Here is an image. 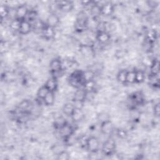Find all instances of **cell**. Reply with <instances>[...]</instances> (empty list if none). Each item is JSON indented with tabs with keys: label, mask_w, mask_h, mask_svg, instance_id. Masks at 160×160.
<instances>
[{
	"label": "cell",
	"mask_w": 160,
	"mask_h": 160,
	"mask_svg": "<svg viewBox=\"0 0 160 160\" xmlns=\"http://www.w3.org/2000/svg\"><path fill=\"white\" fill-rule=\"evenodd\" d=\"M29 106V102L26 100V101H23L21 102V104H19V108L22 109V110H27L28 107Z\"/></svg>",
	"instance_id": "cell-37"
},
{
	"label": "cell",
	"mask_w": 160,
	"mask_h": 160,
	"mask_svg": "<svg viewBox=\"0 0 160 160\" xmlns=\"http://www.w3.org/2000/svg\"><path fill=\"white\" fill-rule=\"evenodd\" d=\"M44 85L46 86V88L48 89L49 92H55L58 87V80L56 78L51 76L46 81Z\"/></svg>",
	"instance_id": "cell-14"
},
{
	"label": "cell",
	"mask_w": 160,
	"mask_h": 160,
	"mask_svg": "<svg viewBox=\"0 0 160 160\" xmlns=\"http://www.w3.org/2000/svg\"><path fill=\"white\" fill-rule=\"evenodd\" d=\"M95 86H96V83L94 80H91V81H88L84 82V85L82 86V88L84 89V90L87 92H93L94 90L95 89Z\"/></svg>",
	"instance_id": "cell-20"
},
{
	"label": "cell",
	"mask_w": 160,
	"mask_h": 160,
	"mask_svg": "<svg viewBox=\"0 0 160 160\" xmlns=\"http://www.w3.org/2000/svg\"><path fill=\"white\" fill-rule=\"evenodd\" d=\"M114 11V5L111 2H107L101 6V15L108 17L111 16Z\"/></svg>",
	"instance_id": "cell-6"
},
{
	"label": "cell",
	"mask_w": 160,
	"mask_h": 160,
	"mask_svg": "<svg viewBox=\"0 0 160 160\" xmlns=\"http://www.w3.org/2000/svg\"><path fill=\"white\" fill-rule=\"evenodd\" d=\"M61 137L64 140L71 135L74 134V129L72 127L68 122L58 129Z\"/></svg>",
	"instance_id": "cell-9"
},
{
	"label": "cell",
	"mask_w": 160,
	"mask_h": 160,
	"mask_svg": "<svg viewBox=\"0 0 160 160\" xmlns=\"http://www.w3.org/2000/svg\"><path fill=\"white\" fill-rule=\"evenodd\" d=\"M126 69H121L117 74V80L121 84H126Z\"/></svg>",
	"instance_id": "cell-22"
},
{
	"label": "cell",
	"mask_w": 160,
	"mask_h": 160,
	"mask_svg": "<svg viewBox=\"0 0 160 160\" xmlns=\"http://www.w3.org/2000/svg\"><path fill=\"white\" fill-rule=\"evenodd\" d=\"M46 106H51L55 102V95L53 92H49L42 100Z\"/></svg>",
	"instance_id": "cell-18"
},
{
	"label": "cell",
	"mask_w": 160,
	"mask_h": 160,
	"mask_svg": "<svg viewBox=\"0 0 160 160\" xmlns=\"http://www.w3.org/2000/svg\"><path fill=\"white\" fill-rule=\"evenodd\" d=\"M70 158V155L66 151H61L57 154L58 160H68Z\"/></svg>",
	"instance_id": "cell-31"
},
{
	"label": "cell",
	"mask_w": 160,
	"mask_h": 160,
	"mask_svg": "<svg viewBox=\"0 0 160 160\" xmlns=\"http://www.w3.org/2000/svg\"><path fill=\"white\" fill-rule=\"evenodd\" d=\"M88 26V19L84 14L79 16L74 24V29L78 32L84 31Z\"/></svg>",
	"instance_id": "cell-4"
},
{
	"label": "cell",
	"mask_w": 160,
	"mask_h": 160,
	"mask_svg": "<svg viewBox=\"0 0 160 160\" xmlns=\"http://www.w3.org/2000/svg\"><path fill=\"white\" fill-rule=\"evenodd\" d=\"M131 100L134 104L140 105L144 102L143 94L139 91L135 92L131 94Z\"/></svg>",
	"instance_id": "cell-17"
},
{
	"label": "cell",
	"mask_w": 160,
	"mask_h": 160,
	"mask_svg": "<svg viewBox=\"0 0 160 160\" xmlns=\"http://www.w3.org/2000/svg\"><path fill=\"white\" fill-rule=\"evenodd\" d=\"M117 135L119 138L124 139L127 137V132L124 129L119 128L117 130Z\"/></svg>",
	"instance_id": "cell-35"
},
{
	"label": "cell",
	"mask_w": 160,
	"mask_h": 160,
	"mask_svg": "<svg viewBox=\"0 0 160 160\" xmlns=\"http://www.w3.org/2000/svg\"><path fill=\"white\" fill-rule=\"evenodd\" d=\"M67 123L66 119L62 117H59L54 121V126L58 129H60L62 126Z\"/></svg>",
	"instance_id": "cell-32"
},
{
	"label": "cell",
	"mask_w": 160,
	"mask_h": 160,
	"mask_svg": "<svg viewBox=\"0 0 160 160\" xmlns=\"http://www.w3.org/2000/svg\"><path fill=\"white\" fill-rule=\"evenodd\" d=\"M136 73V82L135 83L137 84H141L142 83L146 78L145 73L141 69H137L135 70Z\"/></svg>",
	"instance_id": "cell-21"
},
{
	"label": "cell",
	"mask_w": 160,
	"mask_h": 160,
	"mask_svg": "<svg viewBox=\"0 0 160 160\" xmlns=\"http://www.w3.org/2000/svg\"><path fill=\"white\" fill-rule=\"evenodd\" d=\"M74 109H75V106L73 103L67 102L64 104L62 106V112L67 116L71 117Z\"/></svg>",
	"instance_id": "cell-19"
},
{
	"label": "cell",
	"mask_w": 160,
	"mask_h": 160,
	"mask_svg": "<svg viewBox=\"0 0 160 160\" xmlns=\"http://www.w3.org/2000/svg\"><path fill=\"white\" fill-rule=\"evenodd\" d=\"M136 82L135 70L128 71L126 74V84H134Z\"/></svg>",
	"instance_id": "cell-24"
},
{
	"label": "cell",
	"mask_w": 160,
	"mask_h": 160,
	"mask_svg": "<svg viewBox=\"0 0 160 160\" xmlns=\"http://www.w3.org/2000/svg\"><path fill=\"white\" fill-rule=\"evenodd\" d=\"M109 119L110 118L109 115L106 112H101L98 115V120L100 121V122H102Z\"/></svg>",
	"instance_id": "cell-34"
},
{
	"label": "cell",
	"mask_w": 160,
	"mask_h": 160,
	"mask_svg": "<svg viewBox=\"0 0 160 160\" xmlns=\"http://www.w3.org/2000/svg\"><path fill=\"white\" fill-rule=\"evenodd\" d=\"M29 9L26 4L19 5L15 10V18L19 19L20 20H23L26 19L28 14L29 12Z\"/></svg>",
	"instance_id": "cell-5"
},
{
	"label": "cell",
	"mask_w": 160,
	"mask_h": 160,
	"mask_svg": "<svg viewBox=\"0 0 160 160\" xmlns=\"http://www.w3.org/2000/svg\"><path fill=\"white\" fill-rule=\"evenodd\" d=\"M148 6L152 8H156L158 6V2L154 1H148Z\"/></svg>",
	"instance_id": "cell-38"
},
{
	"label": "cell",
	"mask_w": 160,
	"mask_h": 160,
	"mask_svg": "<svg viewBox=\"0 0 160 160\" xmlns=\"http://www.w3.org/2000/svg\"><path fill=\"white\" fill-rule=\"evenodd\" d=\"M42 34L43 38L45 39L51 40L54 37V36L56 34V32H55L54 28L48 26L46 24L44 26V28L42 29Z\"/></svg>",
	"instance_id": "cell-15"
},
{
	"label": "cell",
	"mask_w": 160,
	"mask_h": 160,
	"mask_svg": "<svg viewBox=\"0 0 160 160\" xmlns=\"http://www.w3.org/2000/svg\"><path fill=\"white\" fill-rule=\"evenodd\" d=\"M96 40L100 44H106L111 39L110 34L106 31H99L96 34Z\"/></svg>",
	"instance_id": "cell-13"
},
{
	"label": "cell",
	"mask_w": 160,
	"mask_h": 160,
	"mask_svg": "<svg viewBox=\"0 0 160 160\" xmlns=\"http://www.w3.org/2000/svg\"><path fill=\"white\" fill-rule=\"evenodd\" d=\"M84 117V114L81 108H75L71 118L72 120L75 122H78L81 121Z\"/></svg>",
	"instance_id": "cell-16"
},
{
	"label": "cell",
	"mask_w": 160,
	"mask_h": 160,
	"mask_svg": "<svg viewBox=\"0 0 160 160\" xmlns=\"http://www.w3.org/2000/svg\"><path fill=\"white\" fill-rule=\"evenodd\" d=\"M49 92V91L46 88V86L44 85H42L38 89V90L37 91V97L38 98V99H41L42 101L43 99L45 98V96L48 94V93Z\"/></svg>",
	"instance_id": "cell-26"
},
{
	"label": "cell",
	"mask_w": 160,
	"mask_h": 160,
	"mask_svg": "<svg viewBox=\"0 0 160 160\" xmlns=\"http://www.w3.org/2000/svg\"><path fill=\"white\" fill-rule=\"evenodd\" d=\"M94 76H95V74L92 70L89 69V70L83 71V78L84 80V82L93 80Z\"/></svg>",
	"instance_id": "cell-29"
},
{
	"label": "cell",
	"mask_w": 160,
	"mask_h": 160,
	"mask_svg": "<svg viewBox=\"0 0 160 160\" xmlns=\"http://www.w3.org/2000/svg\"><path fill=\"white\" fill-rule=\"evenodd\" d=\"M57 6L60 11L64 12H69L73 9L74 4L72 1H59L58 2Z\"/></svg>",
	"instance_id": "cell-10"
},
{
	"label": "cell",
	"mask_w": 160,
	"mask_h": 160,
	"mask_svg": "<svg viewBox=\"0 0 160 160\" xmlns=\"http://www.w3.org/2000/svg\"><path fill=\"white\" fill-rule=\"evenodd\" d=\"M21 22V20L14 18L11 21V22L9 24V27H10L11 29L14 31H18V32L19 29V28H20Z\"/></svg>",
	"instance_id": "cell-28"
},
{
	"label": "cell",
	"mask_w": 160,
	"mask_h": 160,
	"mask_svg": "<svg viewBox=\"0 0 160 160\" xmlns=\"http://www.w3.org/2000/svg\"><path fill=\"white\" fill-rule=\"evenodd\" d=\"M116 148V142L115 140L109 138L106 139L102 146V152L104 156H110L114 154Z\"/></svg>",
	"instance_id": "cell-2"
},
{
	"label": "cell",
	"mask_w": 160,
	"mask_h": 160,
	"mask_svg": "<svg viewBox=\"0 0 160 160\" xmlns=\"http://www.w3.org/2000/svg\"><path fill=\"white\" fill-rule=\"evenodd\" d=\"M159 74L158 75H154L149 74L148 77V82L151 86L154 87L159 86Z\"/></svg>",
	"instance_id": "cell-25"
},
{
	"label": "cell",
	"mask_w": 160,
	"mask_h": 160,
	"mask_svg": "<svg viewBox=\"0 0 160 160\" xmlns=\"http://www.w3.org/2000/svg\"><path fill=\"white\" fill-rule=\"evenodd\" d=\"M46 23L48 26L55 28L60 23V18L56 13H51L47 18Z\"/></svg>",
	"instance_id": "cell-11"
},
{
	"label": "cell",
	"mask_w": 160,
	"mask_h": 160,
	"mask_svg": "<svg viewBox=\"0 0 160 160\" xmlns=\"http://www.w3.org/2000/svg\"><path fill=\"white\" fill-rule=\"evenodd\" d=\"M159 72V63L158 60H154L150 67V74L158 75Z\"/></svg>",
	"instance_id": "cell-27"
},
{
	"label": "cell",
	"mask_w": 160,
	"mask_h": 160,
	"mask_svg": "<svg viewBox=\"0 0 160 160\" xmlns=\"http://www.w3.org/2000/svg\"><path fill=\"white\" fill-rule=\"evenodd\" d=\"M100 131L104 135H111L114 131V126L111 120L100 123Z\"/></svg>",
	"instance_id": "cell-7"
},
{
	"label": "cell",
	"mask_w": 160,
	"mask_h": 160,
	"mask_svg": "<svg viewBox=\"0 0 160 160\" xmlns=\"http://www.w3.org/2000/svg\"><path fill=\"white\" fill-rule=\"evenodd\" d=\"M68 82L69 85L74 88H82L85 82L83 78V71L75 70L72 72L68 77Z\"/></svg>",
	"instance_id": "cell-1"
},
{
	"label": "cell",
	"mask_w": 160,
	"mask_h": 160,
	"mask_svg": "<svg viewBox=\"0 0 160 160\" xmlns=\"http://www.w3.org/2000/svg\"><path fill=\"white\" fill-rule=\"evenodd\" d=\"M86 146L87 149L91 153L97 152L100 147V142L98 138L94 136H89L87 138L86 142Z\"/></svg>",
	"instance_id": "cell-3"
},
{
	"label": "cell",
	"mask_w": 160,
	"mask_h": 160,
	"mask_svg": "<svg viewBox=\"0 0 160 160\" xmlns=\"http://www.w3.org/2000/svg\"><path fill=\"white\" fill-rule=\"evenodd\" d=\"M32 29V25L27 19L21 20L20 28L19 29V33L22 35H27L31 32Z\"/></svg>",
	"instance_id": "cell-8"
},
{
	"label": "cell",
	"mask_w": 160,
	"mask_h": 160,
	"mask_svg": "<svg viewBox=\"0 0 160 160\" xmlns=\"http://www.w3.org/2000/svg\"><path fill=\"white\" fill-rule=\"evenodd\" d=\"M87 99V92L82 88L77 89L73 95V101L84 102Z\"/></svg>",
	"instance_id": "cell-12"
},
{
	"label": "cell",
	"mask_w": 160,
	"mask_h": 160,
	"mask_svg": "<svg viewBox=\"0 0 160 160\" xmlns=\"http://www.w3.org/2000/svg\"><path fill=\"white\" fill-rule=\"evenodd\" d=\"M36 17H37L36 12L34 10H31V11H29V12L28 14V16L26 19H27L30 22H31L32 21H36L37 20Z\"/></svg>",
	"instance_id": "cell-33"
},
{
	"label": "cell",
	"mask_w": 160,
	"mask_h": 160,
	"mask_svg": "<svg viewBox=\"0 0 160 160\" xmlns=\"http://www.w3.org/2000/svg\"><path fill=\"white\" fill-rule=\"evenodd\" d=\"M153 113H154V115L156 117H159V114H160V105H159V102H158V103L154 104V106L153 107Z\"/></svg>",
	"instance_id": "cell-36"
},
{
	"label": "cell",
	"mask_w": 160,
	"mask_h": 160,
	"mask_svg": "<svg viewBox=\"0 0 160 160\" xmlns=\"http://www.w3.org/2000/svg\"><path fill=\"white\" fill-rule=\"evenodd\" d=\"M90 12L92 18H96L101 15V6L98 4H92L91 7Z\"/></svg>",
	"instance_id": "cell-23"
},
{
	"label": "cell",
	"mask_w": 160,
	"mask_h": 160,
	"mask_svg": "<svg viewBox=\"0 0 160 160\" xmlns=\"http://www.w3.org/2000/svg\"><path fill=\"white\" fill-rule=\"evenodd\" d=\"M0 13H1V19L2 21L4 19H6L9 14V10L8 8L4 5L2 4L0 7Z\"/></svg>",
	"instance_id": "cell-30"
}]
</instances>
